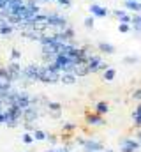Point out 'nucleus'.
I'll return each mask as SVG.
<instances>
[{
	"instance_id": "f257e3e1",
	"label": "nucleus",
	"mask_w": 141,
	"mask_h": 152,
	"mask_svg": "<svg viewBox=\"0 0 141 152\" xmlns=\"http://www.w3.org/2000/svg\"><path fill=\"white\" fill-rule=\"evenodd\" d=\"M140 142L134 138H124L120 143V152H138L140 151Z\"/></svg>"
},
{
	"instance_id": "f03ea898",
	"label": "nucleus",
	"mask_w": 141,
	"mask_h": 152,
	"mask_svg": "<svg viewBox=\"0 0 141 152\" xmlns=\"http://www.w3.org/2000/svg\"><path fill=\"white\" fill-rule=\"evenodd\" d=\"M85 120L88 126H104L106 120H104V115H99L95 112H86L85 113Z\"/></svg>"
},
{
	"instance_id": "7ed1b4c3",
	"label": "nucleus",
	"mask_w": 141,
	"mask_h": 152,
	"mask_svg": "<svg viewBox=\"0 0 141 152\" xmlns=\"http://www.w3.org/2000/svg\"><path fill=\"white\" fill-rule=\"evenodd\" d=\"M83 147H85V151L86 152H104V145H102L99 140H94V138L86 140Z\"/></svg>"
},
{
	"instance_id": "20e7f679",
	"label": "nucleus",
	"mask_w": 141,
	"mask_h": 152,
	"mask_svg": "<svg viewBox=\"0 0 141 152\" xmlns=\"http://www.w3.org/2000/svg\"><path fill=\"white\" fill-rule=\"evenodd\" d=\"M88 11H90V14L92 16H95V18H106L108 14H109V11L102 7V5H97V4H92L90 7H88Z\"/></svg>"
},
{
	"instance_id": "39448f33",
	"label": "nucleus",
	"mask_w": 141,
	"mask_h": 152,
	"mask_svg": "<svg viewBox=\"0 0 141 152\" xmlns=\"http://www.w3.org/2000/svg\"><path fill=\"white\" fill-rule=\"evenodd\" d=\"M97 50H99L101 53H104V55H113V53H115V46L109 44V42H106V41H101V42L97 44Z\"/></svg>"
},
{
	"instance_id": "423d86ee",
	"label": "nucleus",
	"mask_w": 141,
	"mask_h": 152,
	"mask_svg": "<svg viewBox=\"0 0 141 152\" xmlns=\"http://www.w3.org/2000/svg\"><path fill=\"white\" fill-rule=\"evenodd\" d=\"M131 27H132V32H136L138 36L141 34V14L140 12H136V14L132 16V20H131Z\"/></svg>"
},
{
	"instance_id": "0eeeda50",
	"label": "nucleus",
	"mask_w": 141,
	"mask_h": 152,
	"mask_svg": "<svg viewBox=\"0 0 141 152\" xmlns=\"http://www.w3.org/2000/svg\"><path fill=\"white\" fill-rule=\"evenodd\" d=\"M23 118H25L27 122H35V118H37V110L32 108V106L25 108V110H23Z\"/></svg>"
},
{
	"instance_id": "6e6552de",
	"label": "nucleus",
	"mask_w": 141,
	"mask_h": 152,
	"mask_svg": "<svg viewBox=\"0 0 141 152\" xmlns=\"http://www.w3.org/2000/svg\"><path fill=\"white\" fill-rule=\"evenodd\" d=\"M124 5H125V9H129V11H132V12H141V2L140 0H136V2L124 0Z\"/></svg>"
},
{
	"instance_id": "1a4fd4ad",
	"label": "nucleus",
	"mask_w": 141,
	"mask_h": 152,
	"mask_svg": "<svg viewBox=\"0 0 141 152\" xmlns=\"http://www.w3.org/2000/svg\"><path fill=\"white\" fill-rule=\"evenodd\" d=\"M94 112H95V113H99V115H106L108 112H109V104H108L106 101H99V103L95 104Z\"/></svg>"
},
{
	"instance_id": "9d476101",
	"label": "nucleus",
	"mask_w": 141,
	"mask_h": 152,
	"mask_svg": "<svg viewBox=\"0 0 141 152\" xmlns=\"http://www.w3.org/2000/svg\"><path fill=\"white\" fill-rule=\"evenodd\" d=\"M12 34V27L7 23V21H0V36L2 37H7Z\"/></svg>"
},
{
	"instance_id": "9b49d317",
	"label": "nucleus",
	"mask_w": 141,
	"mask_h": 152,
	"mask_svg": "<svg viewBox=\"0 0 141 152\" xmlns=\"http://www.w3.org/2000/svg\"><path fill=\"white\" fill-rule=\"evenodd\" d=\"M76 78L78 76L74 75V73H64V75L60 76V81L65 83V85H72V83H76Z\"/></svg>"
},
{
	"instance_id": "f8f14e48",
	"label": "nucleus",
	"mask_w": 141,
	"mask_h": 152,
	"mask_svg": "<svg viewBox=\"0 0 141 152\" xmlns=\"http://www.w3.org/2000/svg\"><path fill=\"white\" fill-rule=\"evenodd\" d=\"M115 76H116V71H115L113 67H108L106 71H102V80H104V81H113Z\"/></svg>"
},
{
	"instance_id": "ddd939ff",
	"label": "nucleus",
	"mask_w": 141,
	"mask_h": 152,
	"mask_svg": "<svg viewBox=\"0 0 141 152\" xmlns=\"http://www.w3.org/2000/svg\"><path fill=\"white\" fill-rule=\"evenodd\" d=\"M48 108L53 112V117H58L60 112H62V106H60L58 103H48Z\"/></svg>"
},
{
	"instance_id": "4468645a",
	"label": "nucleus",
	"mask_w": 141,
	"mask_h": 152,
	"mask_svg": "<svg viewBox=\"0 0 141 152\" xmlns=\"http://www.w3.org/2000/svg\"><path fill=\"white\" fill-rule=\"evenodd\" d=\"M131 30H132L131 23H122V21L118 23V32H120V34H129Z\"/></svg>"
},
{
	"instance_id": "2eb2a0df",
	"label": "nucleus",
	"mask_w": 141,
	"mask_h": 152,
	"mask_svg": "<svg viewBox=\"0 0 141 152\" xmlns=\"http://www.w3.org/2000/svg\"><path fill=\"white\" fill-rule=\"evenodd\" d=\"M34 138L37 142H44V140H48V134L44 133V131H41V129H35L34 131Z\"/></svg>"
},
{
	"instance_id": "dca6fc26",
	"label": "nucleus",
	"mask_w": 141,
	"mask_h": 152,
	"mask_svg": "<svg viewBox=\"0 0 141 152\" xmlns=\"http://www.w3.org/2000/svg\"><path fill=\"white\" fill-rule=\"evenodd\" d=\"M94 18H95V16H86V18H85L83 23H85L86 28H94V25H95V20H94Z\"/></svg>"
},
{
	"instance_id": "f3484780",
	"label": "nucleus",
	"mask_w": 141,
	"mask_h": 152,
	"mask_svg": "<svg viewBox=\"0 0 141 152\" xmlns=\"http://www.w3.org/2000/svg\"><path fill=\"white\" fill-rule=\"evenodd\" d=\"M132 118H134V126H136V127H141V113L140 112L134 110V112H132Z\"/></svg>"
},
{
	"instance_id": "a211bd4d",
	"label": "nucleus",
	"mask_w": 141,
	"mask_h": 152,
	"mask_svg": "<svg viewBox=\"0 0 141 152\" xmlns=\"http://www.w3.org/2000/svg\"><path fill=\"white\" fill-rule=\"evenodd\" d=\"M21 140H23V143H27V145H30V143H32V142L35 140V138H34V133H32V134H30V133H25Z\"/></svg>"
},
{
	"instance_id": "6ab92c4d",
	"label": "nucleus",
	"mask_w": 141,
	"mask_h": 152,
	"mask_svg": "<svg viewBox=\"0 0 141 152\" xmlns=\"http://www.w3.org/2000/svg\"><path fill=\"white\" fill-rule=\"evenodd\" d=\"M74 129H76V126H74V124H65V126H64V127H62V131H64V133H65V138H67V136H69V134H67V133H70V131H74Z\"/></svg>"
},
{
	"instance_id": "aec40b11",
	"label": "nucleus",
	"mask_w": 141,
	"mask_h": 152,
	"mask_svg": "<svg viewBox=\"0 0 141 152\" xmlns=\"http://www.w3.org/2000/svg\"><path fill=\"white\" fill-rule=\"evenodd\" d=\"M138 62H140L138 57H125L124 58V64H138Z\"/></svg>"
},
{
	"instance_id": "412c9836",
	"label": "nucleus",
	"mask_w": 141,
	"mask_h": 152,
	"mask_svg": "<svg viewBox=\"0 0 141 152\" xmlns=\"http://www.w3.org/2000/svg\"><path fill=\"white\" fill-rule=\"evenodd\" d=\"M20 57H21V51H20V50H16V48H12V50H11V58H12V60H16V58H20Z\"/></svg>"
},
{
	"instance_id": "4be33fe9",
	"label": "nucleus",
	"mask_w": 141,
	"mask_h": 152,
	"mask_svg": "<svg viewBox=\"0 0 141 152\" xmlns=\"http://www.w3.org/2000/svg\"><path fill=\"white\" fill-rule=\"evenodd\" d=\"M132 97H134L136 101H141V88H138V90H134V94H132Z\"/></svg>"
},
{
	"instance_id": "5701e85b",
	"label": "nucleus",
	"mask_w": 141,
	"mask_h": 152,
	"mask_svg": "<svg viewBox=\"0 0 141 152\" xmlns=\"http://www.w3.org/2000/svg\"><path fill=\"white\" fill-rule=\"evenodd\" d=\"M58 2H60V5H69L70 4L69 0H58Z\"/></svg>"
},
{
	"instance_id": "b1692460",
	"label": "nucleus",
	"mask_w": 141,
	"mask_h": 152,
	"mask_svg": "<svg viewBox=\"0 0 141 152\" xmlns=\"http://www.w3.org/2000/svg\"><path fill=\"white\" fill-rule=\"evenodd\" d=\"M136 140L140 142V145H141V129H140V131H138V134H136Z\"/></svg>"
},
{
	"instance_id": "393cba45",
	"label": "nucleus",
	"mask_w": 141,
	"mask_h": 152,
	"mask_svg": "<svg viewBox=\"0 0 141 152\" xmlns=\"http://www.w3.org/2000/svg\"><path fill=\"white\" fill-rule=\"evenodd\" d=\"M49 152H65V149H53V151H49Z\"/></svg>"
},
{
	"instance_id": "a878e982",
	"label": "nucleus",
	"mask_w": 141,
	"mask_h": 152,
	"mask_svg": "<svg viewBox=\"0 0 141 152\" xmlns=\"http://www.w3.org/2000/svg\"><path fill=\"white\" fill-rule=\"evenodd\" d=\"M104 152H115V151H111V149H108V151H104Z\"/></svg>"
},
{
	"instance_id": "bb28decb",
	"label": "nucleus",
	"mask_w": 141,
	"mask_h": 152,
	"mask_svg": "<svg viewBox=\"0 0 141 152\" xmlns=\"http://www.w3.org/2000/svg\"><path fill=\"white\" fill-rule=\"evenodd\" d=\"M129 2H136V0H129Z\"/></svg>"
},
{
	"instance_id": "cd10ccee",
	"label": "nucleus",
	"mask_w": 141,
	"mask_h": 152,
	"mask_svg": "<svg viewBox=\"0 0 141 152\" xmlns=\"http://www.w3.org/2000/svg\"><path fill=\"white\" fill-rule=\"evenodd\" d=\"M65 152H67V151H65Z\"/></svg>"
}]
</instances>
